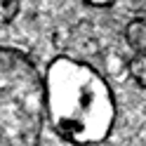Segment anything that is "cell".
Segmentation results:
<instances>
[{
	"instance_id": "obj_1",
	"label": "cell",
	"mask_w": 146,
	"mask_h": 146,
	"mask_svg": "<svg viewBox=\"0 0 146 146\" xmlns=\"http://www.w3.org/2000/svg\"><path fill=\"white\" fill-rule=\"evenodd\" d=\"M45 115L52 132L73 146L104 144L118 106L108 80L87 61L54 57L45 68Z\"/></svg>"
},
{
	"instance_id": "obj_2",
	"label": "cell",
	"mask_w": 146,
	"mask_h": 146,
	"mask_svg": "<svg viewBox=\"0 0 146 146\" xmlns=\"http://www.w3.org/2000/svg\"><path fill=\"white\" fill-rule=\"evenodd\" d=\"M45 123L42 71L29 52L0 45V146H40Z\"/></svg>"
},
{
	"instance_id": "obj_3",
	"label": "cell",
	"mask_w": 146,
	"mask_h": 146,
	"mask_svg": "<svg viewBox=\"0 0 146 146\" xmlns=\"http://www.w3.org/2000/svg\"><path fill=\"white\" fill-rule=\"evenodd\" d=\"M125 42L130 45L134 54L146 57V21L144 19H134L125 26Z\"/></svg>"
},
{
	"instance_id": "obj_4",
	"label": "cell",
	"mask_w": 146,
	"mask_h": 146,
	"mask_svg": "<svg viewBox=\"0 0 146 146\" xmlns=\"http://www.w3.org/2000/svg\"><path fill=\"white\" fill-rule=\"evenodd\" d=\"M130 76L139 87H146V57L134 54V59L130 61Z\"/></svg>"
},
{
	"instance_id": "obj_5",
	"label": "cell",
	"mask_w": 146,
	"mask_h": 146,
	"mask_svg": "<svg viewBox=\"0 0 146 146\" xmlns=\"http://www.w3.org/2000/svg\"><path fill=\"white\" fill-rule=\"evenodd\" d=\"M19 10H21V0H0V21L3 24L14 21Z\"/></svg>"
},
{
	"instance_id": "obj_6",
	"label": "cell",
	"mask_w": 146,
	"mask_h": 146,
	"mask_svg": "<svg viewBox=\"0 0 146 146\" xmlns=\"http://www.w3.org/2000/svg\"><path fill=\"white\" fill-rule=\"evenodd\" d=\"M115 0H85V5L90 7H97V10H104V7H111Z\"/></svg>"
}]
</instances>
